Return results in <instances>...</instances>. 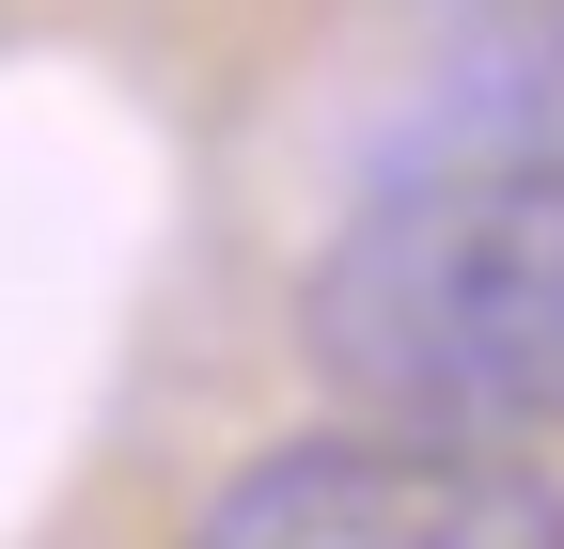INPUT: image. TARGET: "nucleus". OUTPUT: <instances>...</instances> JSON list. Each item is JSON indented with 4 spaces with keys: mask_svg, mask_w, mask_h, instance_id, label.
<instances>
[{
    "mask_svg": "<svg viewBox=\"0 0 564 549\" xmlns=\"http://www.w3.org/2000/svg\"><path fill=\"white\" fill-rule=\"evenodd\" d=\"M455 158H564V0H470L392 126V173Z\"/></svg>",
    "mask_w": 564,
    "mask_h": 549,
    "instance_id": "7ed1b4c3",
    "label": "nucleus"
},
{
    "mask_svg": "<svg viewBox=\"0 0 564 549\" xmlns=\"http://www.w3.org/2000/svg\"><path fill=\"white\" fill-rule=\"evenodd\" d=\"M188 549H564V471H533L518 440L314 424L267 440Z\"/></svg>",
    "mask_w": 564,
    "mask_h": 549,
    "instance_id": "f03ea898",
    "label": "nucleus"
},
{
    "mask_svg": "<svg viewBox=\"0 0 564 549\" xmlns=\"http://www.w3.org/2000/svg\"><path fill=\"white\" fill-rule=\"evenodd\" d=\"M299 346L361 424L549 440L564 424V158L377 173L299 283Z\"/></svg>",
    "mask_w": 564,
    "mask_h": 549,
    "instance_id": "f257e3e1",
    "label": "nucleus"
}]
</instances>
